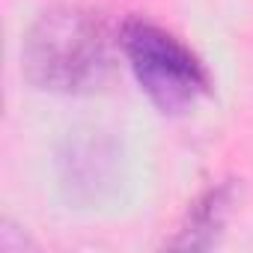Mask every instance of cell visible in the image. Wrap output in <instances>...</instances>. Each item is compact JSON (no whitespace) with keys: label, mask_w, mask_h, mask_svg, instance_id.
<instances>
[{"label":"cell","mask_w":253,"mask_h":253,"mask_svg":"<svg viewBox=\"0 0 253 253\" xmlns=\"http://www.w3.org/2000/svg\"><path fill=\"white\" fill-rule=\"evenodd\" d=\"M119 51L161 113H185L209 92L206 66L176 36L152 21L131 18L119 30Z\"/></svg>","instance_id":"cell-2"},{"label":"cell","mask_w":253,"mask_h":253,"mask_svg":"<svg viewBox=\"0 0 253 253\" xmlns=\"http://www.w3.org/2000/svg\"><path fill=\"white\" fill-rule=\"evenodd\" d=\"M232 206V185H217L200 197V203L191 209L188 223L179 229V238L170 244L176 247H209L214 241V232L223 226Z\"/></svg>","instance_id":"cell-3"},{"label":"cell","mask_w":253,"mask_h":253,"mask_svg":"<svg viewBox=\"0 0 253 253\" xmlns=\"http://www.w3.org/2000/svg\"><path fill=\"white\" fill-rule=\"evenodd\" d=\"M113 54L116 39L95 12L57 6L42 12L27 30L21 72L42 92L86 95L107 81Z\"/></svg>","instance_id":"cell-1"}]
</instances>
